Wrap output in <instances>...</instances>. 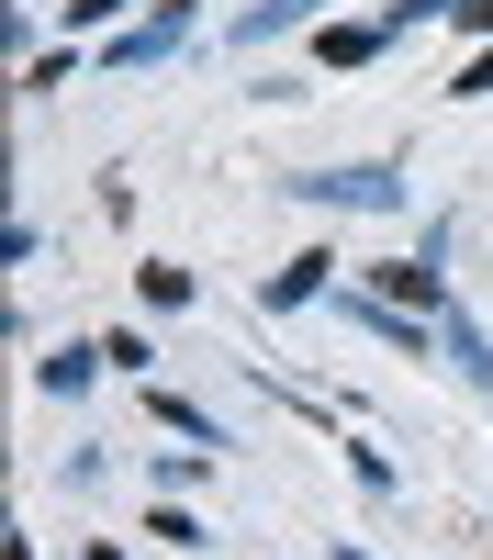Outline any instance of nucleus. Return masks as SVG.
Returning a JSON list of instances; mask_svg holds the SVG:
<instances>
[{"instance_id":"obj_6","label":"nucleus","mask_w":493,"mask_h":560,"mask_svg":"<svg viewBox=\"0 0 493 560\" xmlns=\"http://www.w3.org/2000/svg\"><path fill=\"white\" fill-rule=\"evenodd\" d=\"M382 45H392V23H337V34H326V57L359 68V57H382Z\"/></svg>"},{"instance_id":"obj_1","label":"nucleus","mask_w":493,"mask_h":560,"mask_svg":"<svg viewBox=\"0 0 493 560\" xmlns=\"http://www.w3.org/2000/svg\"><path fill=\"white\" fill-rule=\"evenodd\" d=\"M292 191H314L326 213H403V179L392 168H326V179H292Z\"/></svg>"},{"instance_id":"obj_8","label":"nucleus","mask_w":493,"mask_h":560,"mask_svg":"<svg viewBox=\"0 0 493 560\" xmlns=\"http://www.w3.org/2000/svg\"><path fill=\"white\" fill-rule=\"evenodd\" d=\"M90 359H102V348H57V359L34 370V382H45V393H79V382H90Z\"/></svg>"},{"instance_id":"obj_7","label":"nucleus","mask_w":493,"mask_h":560,"mask_svg":"<svg viewBox=\"0 0 493 560\" xmlns=\"http://www.w3.org/2000/svg\"><path fill=\"white\" fill-rule=\"evenodd\" d=\"M146 415H168V427H191L202 448H224V427H213V415H202V404H179V393H146Z\"/></svg>"},{"instance_id":"obj_4","label":"nucleus","mask_w":493,"mask_h":560,"mask_svg":"<svg viewBox=\"0 0 493 560\" xmlns=\"http://www.w3.org/2000/svg\"><path fill=\"white\" fill-rule=\"evenodd\" d=\"M314 12H326V0H258L236 34H247V45H269V34H292V23H314Z\"/></svg>"},{"instance_id":"obj_9","label":"nucleus","mask_w":493,"mask_h":560,"mask_svg":"<svg viewBox=\"0 0 493 560\" xmlns=\"http://www.w3.org/2000/svg\"><path fill=\"white\" fill-rule=\"evenodd\" d=\"M460 90H493V57H482V68H460Z\"/></svg>"},{"instance_id":"obj_2","label":"nucleus","mask_w":493,"mask_h":560,"mask_svg":"<svg viewBox=\"0 0 493 560\" xmlns=\"http://www.w3.org/2000/svg\"><path fill=\"white\" fill-rule=\"evenodd\" d=\"M179 34H191V0H168V12H146L134 34H113V45H102V68H157Z\"/></svg>"},{"instance_id":"obj_10","label":"nucleus","mask_w":493,"mask_h":560,"mask_svg":"<svg viewBox=\"0 0 493 560\" xmlns=\"http://www.w3.org/2000/svg\"><path fill=\"white\" fill-rule=\"evenodd\" d=\"M337 560H371V549H337Z\"/></svg>"},{"instance_id":"obj_5","label":"nucleus","mask_w":493,"mask_h":560,"mask_svg":"<svg viewBox=\"0 0 493 560\" xmlns=\"http://www.w3.org/2000/svg\"><path fill=\"white\" fill-rule=\"evenodd\" d=\"M448 359H471V382H482V404H493V348H482L471 314H448Z\"/></svg>"},{"instance_id":"obj_3","label":"nucleus","mask_w":493,"mask_h":560,"mask_svg":"<svg viewBox=\"0 0 493 560\" xmlns=\"http://www.w3.org/2000/svg\"><path fill=\"white\" fill-rule=\"evenodd\" d=\"M326 269H337V258H326V247H314V258H292L281 280H269V292H258V303H269V314H292V303H314V292H326Z\"/></svg>"}]
</instances>
